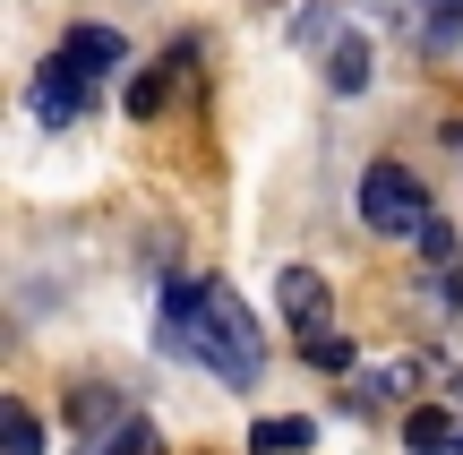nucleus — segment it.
Segmentation results:
<instances>
[{
    "instance_id": "1",
    "label": "nucleus",
    "mask_w": 463,
    "mask_h": 455,
    "mask_svg": "<svg viewBox=\"0 0 463 455\" xmlns=\"http://www.w3.org/2000/svg\"><path fill=\"white\" fill-rule=\"evenodd\" d=\"M164 336L181 344L189 361H206L223 387H258V370H266L258 309H249L223 275H198V284H172L164 292Z\"/></svg>"
},
{
    "instance_id": "2",
    "label": "nucleus",
    "mask_w": 463,
    "mask_h": 455,
    "mask_svg": "<svg viewBox=\"0 0 463 455\" xmlns=\"http://www.w3.org/2000/svg\"><path fill=\"white\" fill-rule=\"evenodd\" d=\"M430 215H438V206H430V189H420V172H412V164L378 155V164L361 172V223H369V232H386V241H412Z\"/></svg>"
},
{
    "instance_id": "3",
    "label": "nucleus",
    "mask_w": 463,
    "mask_h": 455,
    "mask_svg": "<svg viewBox=\"0 0 463 455\" xmlns=\"http://www.w3.org/2000/svg\"><path fill=\"white\" fill-rule=\"evenodd\" d=\"M95 86H103V78H86L69 52H52V61L34 69V120H43V129H69V120H86Z\"/></svg>"
},
{
    "instance_id": "4",
    "label": "nucleus",
    "mask_w": 463,
    "mask_h": 455,
    "mask_svg": "<svg viewBox=\"0 0 463 455\" xmlns=\"http://www.w3.org/2000/svg\"><path fill=\"white\" fill-rule=\"evenodd\" d=\"M275 301H283V318H292L300 336H326V327H335V301H326V275H317V267H283L275 275Z\"/></svg>"
},
{
    "instance_id": "5",
    "label": "nucleus",
    "mask_w": 463,
    "mask_h": 455,
    "mask_svg": "<svg viewBox=\"0 0 463 455\" xmlns=\"http://www.w3.org/2000/svg\"><path fill=\"white\" fill-rule=\"evenodd\" d=\"M61 52H69L78 69H86V78H112V69L129 61V43H120L112 26H69V34H61Z\"/></svg>"
},
{
    "instance_id": "6",
    "label": "nucleus",
    "mask_w": 463,
    "mask_h": 455,
    "mask_svg": "<svg viewBox=\"0 0 463 455\" xmlns=\"http://www.w3.org/2000/svg\"><path fill=\"white\" fill-rule=\"evenodd\" d=\"M309 447H317V422H300V412H283V422L266 412V422L249 430V455H309Z\"/></svg>"
},
{
    "instance_id": "7",
    "label": "nucleus",
    "mask_w": 463,
    "mask_h": 455,
    "mask_svg": "<svg viewBox=\"0 0 463 455\" xmlns=\"http://www.w3.org/2000/svg\"><path fill=\"white\" fill-rule=\"evenodd\" d=\"M326 86H335V95H361V86H369V43L352 26L326 43Z\"/></svg>"
},
{
    "instance_id": "8",
    "label": "nucleus",
    "mask_w": 463,
    "mask_h": 455,
    "mask_svg": "<svg viewBox=\"0 0 463 455\" xmlns=\"http://www.w3.org/2000/svg\"><path fill=\"white\" fill-rule=\"evenodd\" d=\"M78 455H164V430H155L146 412H129L120 430H103V439H86Z\"/></svg>"
},
{
    "instance_id": "9",
    "label": "nucleus",
    "mask_w": 463,
    "mask_h": 455,
    "mask_svg": "<svg viewBox=\"0 0 463 455\" xmlns=\"http://www.w3.org/2000/svg\"><path fill=\"white\" fill-rule=\"evenodd\" d=\"M69 422L103 439V430H120V422H129V404H120L112 387H78V395H69Z\"/></svg>"
},
{
    "instance_id": "10",
    "label": "nucleus",
    "mask_w": 463,
    "mask_h": 455,
    "mask_svg": "<svg viewBox=\"0 0 463 455\" xmlns=\"http://www.w3.org/2000/svg\"><path fill=\"white\" fill-rule=\"evenodd\" d=\"M455 439H463V430H455L438 404H412V422H403V447H412V455H447Z\"/></svg>"
},
{
    "instance_id": "11",
    "label": "nucleus",
    "mask_w": 463,
    "mask_h": 455,
    "mask_svg": "<svg viewBox=\"0 0 463 455\" xmlns=\"http://www.w3.org/2000/svg\"><path fill=\"white\" fill-rule=\"evenodd\" d=\"M0 447L9 455H43V430H34L26 404H0Z\"/></svg>"
},
{
    "instance_id": "12",
    "label": "nucleus",
    "mask_w": 463,
    "mask_h": 455,
    "mask_svg": "<svg viewBox=\"0 0 463 455\" xmlns=\"http://www.w3.org/2000/svg\"><path fill=\"white\" fill-rule=\"evenodd\" d=\"M300 353H309V370H352V361H361L352 336H335V327H326V336H300Z\"/></svg>"
},
{
    "instance_id": "13",
    "label": "nucleus",
    "mask_w": 463,
    "mask_h": 455,
    "mask_svg": "<svg viewBox=\"0 0 463 455\" xmlns=\"http://www.w3.org/2000/svg\"><path fill=\"white\" fill-rule=\"evenodd\" d=\"M420 34H430V43H455V34H463V0H430Z\"/></svg>"
},
{
    "instance_id": "14",
    "label": "nucleus",
    "mask_w": 463,
    "mask_h": 455,
    "mask_svg": "<svg viewBox=\"0 0 463 455\" xmlns=\"http://www.w3.org/2000/svg\"><path fill=\"white\" fill-rule=\"evenodd\" d=\"M447 147H455V155H463V120H447Z\"/></svg>"
}]
</instances>
